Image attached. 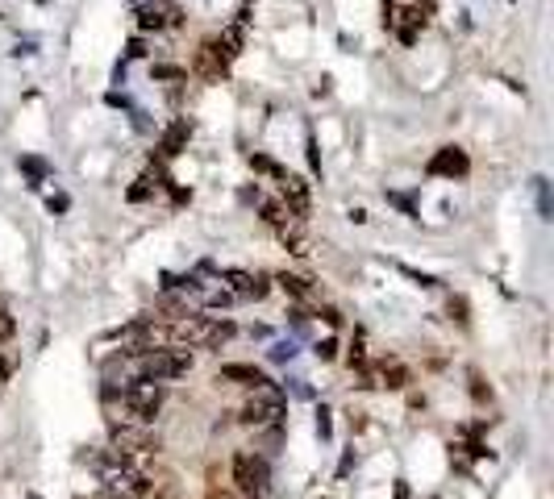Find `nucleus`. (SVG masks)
<instances>
[{
	"label": "nucleus",
	"instance_id": "1",
	"mask_svg": "<svg viewBox=\"0 0 554 499\" xmlns=\"http://www.w3.org/2000/svg\"><path fill=\"white\" fill-rule=\"evenodd\" d=\"M104 400H117V408L125 412V424H142L150 429L154 416L163 408V391L154 383H130V387H104Z\"/></svg>",
	"mask_w": 554,
	"mask_h": 499
},
{
	"label": "nucleus",
	"instance_id": "2",
	"mask_svg": "<svg viewBox=\"0 0 554 499\" xmlns=\"http://www.w3.org/2000/svg\"><path fill=\"white\" fill-rule=\"evenodd\" d=\"M192 370L187 350H146L138 354V383H171Z\"/></svg>",
	"mask_w": 554,
	"mask_h": 499
},
{
	"label": "nucleus",
	"instance_id": "3",
	"mask_svg": "<svg viewBox=\"0 0 554 499\" xmlns=\"http://www.w3.org/2000/svg\"><path fill=\"white\" fill-rule=\"evenodd\" d=\"M283 412H288V404H283L279 387L263 383V387H254L250 404L242 408V420H246V424H254V429H276L279 420H283Z\"/></svg>",
	"mask_w": 554,
	"mask_h": 499
},
{
	"label": "nucleus",
	"instance_id": "4",
	"mask_svg": "<svg viewBox=\"0 0 554 499\" xmlns=\"http://www.w3.org/2000/svg\"><path fill=\"white\" fill-rule=\"evenodd\" d=\"M233 483H238V491L242 499H263L267 495V483H271V470H267V462L259 454H233Z\"/></svg>",
	"mask_w": 554,
	"mask_h": 499
},
{
	"label": "nucleus",
	"instance_id": "5",
	"mask_svg": "<svg viewBox=\"0 0 554 499\" xmlns=\"http://www.w3.org/2000/svg\"><path fill=\"white\" fill-rule=\"evenodd\" d=\"M109 441H113V450H121V454H154L159 450V437L150 433V429H142V424H117L113 420V429H109Z\"/></svg>",
	"mask_w": 554,
	"mask_h": 499
},
{
	"label": "nucleus",
	"instance_id": "6",
	"mask_svg": "<svg viewBox=\"0 0 554 499\" xmlns=\"http://www.w3.org/2000/svg\"><path fill=\"white\" fill-rule=\"evenodd\" d=\"M104 483H109V491H113L117 499H146L150 495V479L138 474L134 466H130V470H109Z\"/></svg>",
	"mask_w": 554,
	"mask_h": 499
},
{
	"label": "nucleus",
	"instance_id": "7",
	"mask_svg": "<svg viewBox=\"0 0 554 499\" xmlns=\"http://www.w3.org/2000/svg\"><path fill=\"white\" fill-rule=\"evenodd\" d=\"M209 324L213 317H196V312H187V317L171 320L163 333L171 337V341H187V346H204V337H209Z\"/></svg>",
	"mask_w": 554,
	"mask_h": 499
},
{
	"label": "nucleus",
	"instance_id": "8",
	"mask_svg": "<svg viewBox=\"0 0 554 499\" xmlns=\"http://www.w3.org/2000/svg\"><path fill=\"white\" fill-rule=\"evenodd\" d=\"M226 291H230L233 300H263L267 291H271V283H267V274H250V271H230L226 274Z\"/></svg>",
	"mask_w": 554,
	"mask_h": 499
},
{
	"label": "nucleus",
	"instance_id": "9",
	"mask_svg": "<svg viewBox=\"0 0 554 499\" xmlns=\"http://www.w3.org/2000/svg\"><path fill=\"white\" fill-rule=\"evenodd\" d=\"M429 171H433V175H450V179H455V175H467V154H462L459 146H442V150L429 158Z\"/></svg>",
	"mask_w": 554,
	"mask_h": 499
},
{
	"label": "nucleus",
	"instance_id": "10",
	"mask_svg": "<svg viewBox=\"0 0 554 499\" xmlns=\"http://www.w3.org/2000/svg\"><path fill=\"white\" fill-rule=\"evenodd\" d=\"M279 191H283V204L300 217V213H309V187H304V179H296V175H283L279 179Z\"/></svg>",
	"mask_w": 554,
	"mask_h": 499
},
{
	"label": "nucleus",
	"instance_id": "11",
	"mask_svg": "<svg viewBox=\"0 0 554 499\" xmlns=\"http://www.w3.org/2000/svg\"><path fill=\"white\" fill-rule=\"evenodd\" d=\"M196 67H200V75H209V80H217V75H226V58H221V50L213 42H204L200 50H196Z\"/></svg>",
	"mask_w": 554,
	"mask_h": 499
},
{
	"label": "nucleus",
	"instance_id": "12",
	"mask_svg": "<svg viewBox=\"0 0 554 499\" xmlns=\"http://www.w3.org/2000/svg\"><path fill=\"white\" fill-rule=\"evenodd\" d=\"M221 379H226V383H242V387H263V383H267V374H263V370H254V366H242V362L221 366Z\"/></svg>",
	"mask_w": 554,
	"mask_h": 499
},
{
	"label": "nucleus",
	"instance_id": "13",
	"mask_svg": "<svg viewBox=\"0 0 554 499\" xmlns=\"http://www.w3.org/2000/svg\"><path fill=\"white\" fill-rule=\"evenodd\" d=\"M379 379H383V387H392V391H400V387H409V383H413L409 366H400L396 358H383V362H379Z\"/></svg>",
	"mask_w": 554,
	"mask_h": 499
},
{
	"label": "nucleus",
	"instance_id": "14",
	"mask_svg": "<svg viewBox=\"0 0 554 499\" xmlns=\"http://www.w3.org/2000/svg\"><path fill=\"white\" fill-rule=\"evenodd\" d=\"M263 217H267V225H276L279 233H288V229H300V217H296L288 204H263Z\"/></svg>",
	"mask_w": 554,
	"mask_h": 499
},
{
	"label": "nucleus",
	"instance_id": "15",
	"mask_svg": "<svg viewBox=\"0 0 554 499\" xmlns=\"http://www.w3.org/2000/svg\"><path fill=\"white\" fill-rule=\"evenodd\" d=\"M233 333H238V329H233V320H213V324H209V337H204V346H209V350H221V346L230 341Z\"/></svg>",
	"mask_w": 554,
	"mask_h": 499
},
{
	"label": "nucleus",
	"instance_id": "16",
	"mask_svg": "<svg viewBox=\"0 0 554 499\" xmlns=\"http://www.w3.org/2000/svg\"><path fill=\"white\" fill-rule=\"evenodd\" d=\"M279 287H283L288 296H296V300H309V296H313L309 279H300V274H279Z\"/></svg>",
	"mask_w": 554,
	"mask_h": 499
},
{
	"label": "nucleus",
	"instance_id": "17",
	"mask_svg": "<svg viewBox=\"0 0 554 499\" xmlns=\"http://www.w3.org/2000/svg\"><path fill=\"white\" fill-rule=\"evenodd\" d=\"M250 167H254V171H263V175H271V179H283V175H288L276 158H267V154H250Z\"/></svg>",
	"mask_w": 554,
	"mask_h": 499
},
{
	"label": "nucleus",
	"instance_id": "18",
	"mask_svg": "<svg viewBox=\"0 0 554 499\" xmlns=\"http://www.w3.org/2000/svg\"><path fill=\"white\" fill-rule=\"evenodd\" d=\"M184 137H187V121H180L171 134L163 137V154H180V146H184Z\"/></svg>",
	"mask_w": 554,
	"mask_h": 499
},
{
	"label": "nucleus",
	"instance_id": "19",
	"mask_svg": "<svg viewBox=\"0 0 554 499\" xmlns=\"http://www.w3.org/2000/svg\"><path fill=\"white\" fill-rule=\"evenodd\" d=\"M13 333H17V320H13V312H4V308H0V341H8Z\"/></svg>",
	"mask_w": 554,
	"mask_h": 499
},
{
	"label": "nucleus",
	"instance_id": "20",
	"mask_svg": "<svg viewBox=\"0 0 554 499\" xmlns=\"http://www.w3.org/2000/svg\"><path fill=\"white\" fill-rule=\"evenodd\" d=\"M317 358H325V362H329V358H338V341H333V337H325L321 346H317Z\"/></svg>",
	"mask_w": 554,
	"mask_h": 499
},
{
	"label": "nucleus",
	"instance_id": "21",
	"mask_svg": "<svg viewBox=\"0 0 554 499\" xmlns=\"http://www.w3.org/2000/svg\"><path fill=\"white\" fill-rule=\"evenodd\" d=\"M21 167H25V171H30L34 179H42V175H47V167H42L38 158H21Z\"/></svg>",
	"mask_w": 554,
	"mask_h": 499
},
{
	"label": "nucleus",
	"instance_id": "22",
	"mask_svg": "<svg viewBox=\"0 0 554 499\" xmlns=\"http://www.w3.org/2000/svg\"><path fill=\"white\" fill-rule=\"evenodd\" d=\"M146 196H150V175L138 179V187H130V200H146Z\"/></svg>",
	"mask_w": 554,
	"mask_h": 499
},
{
	"label": "nucleus",
	"instance_id": "23",
	"mask_svg": "<svg viewBox=\"0 0 554 499\" xmlns=\"http://www.w3.org/2000/svg\"><path fill=\"white\" fill-rule=\"evenodd\" d=\"M0 374H4V379L13 374V354H8V350H0Z\"/></svg>",
	"mask_w": 554,
	"mask_h": 499
},
{
	"label": "nucleus",
	"instance_id": "24",
	"mask_svg": "<svg viewBox=\"0 0 554 499\" xmlns=\"http://www.w3.org/2000/svg\"><path fill=\"white\" fill-rule=\"evenodd\" d=\"M154 75H159V80H180V71H176V67H154Z\"/></svg>",
	"mask_w": 554,
	"mask_h": 499
},
{
	"label": "nucleus",
	"instance_id": "25",
	"mask_svg": "<svg viewBox=\"0 0 554 499\" xmlns=\"http://www.w3.org/2000/svg\"><path fill=\"white\" fill-rule=\"evenodd\" d=\"M321 317H325V324H342V312H338V308H321Z\"/></svg>",
	"mask_w": 554,
	"mask_h": 499
},
{
	"label": "nucleus",
	"instance_id": "26",
	"mask_svg": "<svg viewBox=\"0 0 554 499\" xmlns=\"http://www.w3.org/2000/svg\"><path fill=\"white\" fill-rule=\"evenodd\" d=\"M209 499H238V495H233V491H221V487H213V491H209Z\"/></svg>",
	"mask_w": 554,
	"mask_h": 499
}]
</instances>
